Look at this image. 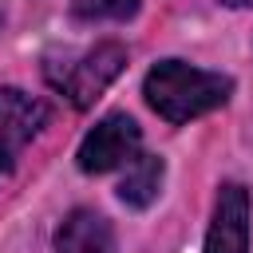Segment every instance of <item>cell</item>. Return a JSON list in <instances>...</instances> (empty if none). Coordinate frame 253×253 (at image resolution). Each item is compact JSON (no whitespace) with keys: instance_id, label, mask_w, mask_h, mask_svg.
I'll use <instances>...</instances> for the list:
<instances>
[{"instance_id":"6da1fadb","label":"cell","mask_w":253,"mask_h":253,"mask_svg":"<svg viewBox=\"0 0 253 253\" xmlns=\"http://www.w3.org/2000/svg\"><path fill=\"white\" fill-rule=\"evenodd\" d=\"M233 91V79L221 71H202L182 59H162L146 71L142 95L166 123H190L213 107H221Z\"/></svg>"},{"instance_id":"7a4b0ae2","label":"cell","mask_w":253,"mask_h":253,"mask_svg":"<svg viewBox=\"0 0 253 253\" xmlns=\"http://www.w3.org/2000/svg\"><path fill=\"white\" fill-rule=\"evenodd\" d=\"M126 67V47L123 43H115V40H103V43H95L91 51H83L79 59H71L67 67H47V79H51V87L59 91V95H67L79 111L83 107H91L115 79H119V71Z\"/></svg>"},{"instance_id":"3957f363","label":"cell","mask_w":253,"mask_h":253,"mask_svg":"<svg viewBox=\"0 0 253 253\" xmlns=\"http://www.w3.org/2000/svg\"><path fill=\"white\" fill-rule=\"evenodd\" d=\"M138 142H142V130L130 115L115 111L107 119H99L87 138L79 142V170L83 174H107V170H119L126 166L134 154H138Z\"/></svg>"},{"instance_id":"277c9868","label":"cell","mask_w":253,"mask_h":253,"mask_svg":"<svg viewBox=\"0 0 253 253\" xmlns=\"http://www.w3.org/2000/svg\"><path fill=\"white\" fill-rule=\"evenodd\" d=\"M206 253H249V194L241 182H225L217 190Z\"/></svg>"},{"instance_id":"5b68a950","label":"cell","mask_w":253,"mask_h":253,"mask_svg":"<svg viewBox=\"0 0 253 253\" xmlns=\"http://www.w3.org/2000/svg\"><path fill=\"white\" fill-rule=\"evenodd\" d=\"M47 103L20 91V87H0V142L4 146H24L47 126Z\"/></svg>"},{"instance_id":"8992f818","label":"cell","mask_w":253,"mask_h":253,"mask_svg":"<svg viewBox=\"0 0 253 253\" xmlns=\"http://www.w3.org/2000/svg\"><path fill=\"white\" fill-rule=\"evenodd\" d=\"M55 253H115L111 221L95 210H75L55 229Z\"/></svg>"},{"instance_id":"52a82bcc","label":"cell","mask_w":253,"mask_h":253,"mask_svg":"<svg viewBox=\"0 0 253 253\" xmlns=\"http://www.w3.org/2000/svg\"><path fill=\"white\" fill-rule=\"evenodd\" d=\"M162 174H166V166H162L158 154H134L126 162L123 182H119V198L126 206H134V210H146L162 190Z\"/></svg>"},{"instance_id":"ba28073f","label":"cell","mask_w":253,"mask_h":253,"mask_svg":"<svg viewBox=\"0 0 253 253\" xmlns=\"http://www.w3.org/2000/svg\"><path fill=\"white\" fill-rule=\"evenodd\" d=\"M138 0H75L79 20H126L134 16Z\"/></svg>"},{"instance_id":"9c48e42d","label":"cell","mask_w":253,"mask_h":253,"mask_svg":"<svg viewBox=\"0 0 253 253\" xmlns=\"http://www.w3.org/2000/svg\"><path fill=\"white\" fill-rule=\"evenodd\" d=\"M8 170H12V146L0 142V174H8Z\"/></svg>"},{"instance_id":"30bf717a","label":"cell","mask_w":253,"mask_h":253,"mask_svg":"<svg viewBox=\"0 0 253 253\" xmlns=\"http://www.w3.org/2000/svg\"><path fill=\"white\" fill-rule=\"evenodd\" d=\"M221 4H229V8H253V0H221Z\"/></svg>"}]
</instances>
